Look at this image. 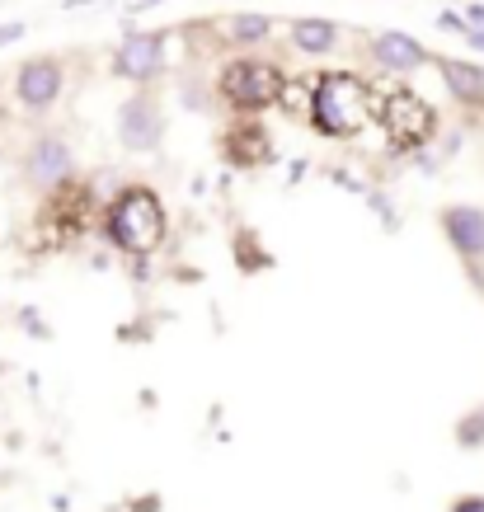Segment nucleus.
Returning a JSON list of instances; mask_svg holds the SVG:
<instances>
[{"mask_svg": "<svg viewBox=\"0 0 484 512\" xmlns=\"http://www.w3.org/2000/svg\"><path fill=\"white\" fill-rule=\"evenodd\" d=\"M456 512H484V498H466V503H456Z\"/></svg>", "mask_w": 484, "mask_h": 512, "instance_id": "obj_18", "label": "nucleus"}, {"mask_svg": "<svg viewBox=\"0 0 484 512\" xmlns=\"http://www.w3.org/2000/svg\"><path fill=\"white\" fill-rule=\"evenodd\" d=\"M447 240L461 254H484V212L480 207H452L447 212Z\"/></svg>", "mask_w": 484, "mask_h": 512, "instance_id": "obj_9", "label": "nucleus"}, {"mask_svg": "<svg viewBox=\"0 0 484 512\" xmlns=\"http://www.w3.org/2000/svg\"><path fill=\"white\" fill-rule=\"evenodd\" d=\"M66 165H71V151H66L62 141H38V146H33L29 174L38 179V184H62Z\"/></svg>", "mask_w": 484, "mask_h": 512, "instance_id": "obj_10", "label": "nucleus"}, {"mask_svg": "<svg viewBox=\"0 0 484 512\" xmlns=\"http://www.w3.org/2000/svg\"><path fill=\"white\" fill-rule=\"evenodd\" d=\"M442 80H447V90L456 99H480L484 94V71H475L466 62H442Z\"/></svg>", "mask_w": 484, "mask_h": 512, "instance_id": "obj_14", "label": "nucleus"}, {"mask_svg": "<svg viewBox=\"0 0 484 512\" xmlns=\"http://www.w3.org/2000/svg\"><path fill=\"white\" fill-rule=\"evenodd\" d=\"M118 137L127 151H151L160 141V113L151 99H127L118 113Z\"/></svg>", "mask_w": 484, "mask_h": 512, "instance_id": "obj_6", "label": "nucleus"}, {"mask_svg": "<svg viewBox=\"0 0 484 512\" xmlns=\"http://www.w3.org/2000/svg\"><path fill=\"white\" fill-rule=\"evenodd\" d=\"M466 29H484V5H470V24Z\"/></svg>", "mask_w": 484, "mask_h": 512, "instance_id": "obj_17", "label": "nucleus"}, {"mask_svg": "<svg viewBox=\"0 0 484 512\" xmlns=\"http://www.w3.org/2000/svg\"><path fill=\"white\" fill-rule=\"evenodd\" d=\"M372 113V90L348 71H325L311 90V123L325 137H358Z\"/></svg>", "mask_w": 484, "mask_h": 512, "instance_id": "obj_1", "label": "nucleus"}, {"mask_svg": "<svg viewBox=\"0 0 484 512\" xmlns=\"http://www.w3.org/2000/svg\"><path fill=\"white\" fill-rule=\"evenodd\" d=\"M165 62V33H127L118 47V71L127 80H151Z\"/></svg>", "mask_w": 484, "mask_h": 512, "instance_id": "obj_5", "label": "nucleus"}, {"mask_svg": "<svg viewBox=\"0 0 484 512\" xmlns=\"http://www.w3.org/2000/svg\"><path fill=\"white\" fill-rule=\"evenodd\" d=\"M292 38H297V47L306 57H320V52L334 47V24H329V19H297V24H292Z\"/></svg>", "mask_w": 484, "mask_h": 512, "instance_id": "obj_13", "label": "nucleus"}, {"mask_svg": "<svg viewBox=\"0 0 484 512\" xmlns=\"http://www.w3.org/2000/svg\"><path fill=\"white\" fill-rule=\"evenodd\" d=\"M376 62L391 66V71H419L428 62V52H423L409 33H381L376 38Z\"/></svg>", "mask_w": 484, "mask_h": 512, "instance_id": "obj_8", "label": "nucleus"}, {"mask_svg": "<svg viewBox=\"0 0 484 512\" xmlns=\"http://www.w3.org/2000/svg\"><path fill=\"white\" fill-rule=\"evenodd\" d=\"M62 94V66L57 62H29L19 71V99L29 109H47Z\"/></svg>", "mask_w": 484, "mask_h": 512, "instance_id": "obj_7", "label": "nucleus"}, {"mask_svg": "<svg viewBox=\"0 0 484 512\" xmlns=\"http://www.w3.org/2000/svg\"><path fill=\"white\" fill-rule=\"evenodd\" d=\"M282 90H287V80H282L278 66H268V62H231L226 76H221V94L245 113H259L268 104H278Z\"/></svg>", "mask_w": 484, "mask_h": 512, "instance_id": "obj_3", "label": "nucleus"}, {"mask_svg": "<svg viewBox=\"0 0 484 512\" xmlns=\"http://www.w3.org/2000/svg\"><path fill=\"white\" fill-rule=\"evenodd\" d=\"M85 202H90V193H85V188H66V193H57V198H52L47 217L62 226V235H76L80 226H85V212H90Z\"/></svg>", "mask_w": 484, "mask_h": 512, "instance_id": "obj_11", "label": "nucleus"}, {"mask_svg": "<svg viewBox=\"0 0 484 512\" xmlns=\"http://www.w3.org/2000/svg\"><path fill=\"white\" fill-rule=\"evenodd\" d=\"M466 33H470V43H475V47L484 52V29H466Z\"/></svg>", "mask_w": 484, "mask_h": 512, "instance_id": "obj_19", "label": "nucleus"}, {"mask_svg": "<svg viewBox=\"0 0 484 512\" xmlns=\"http://www.w3.org/2000/svg\"><path fill=\"white\" fill-rule=\"evenodd\" d=\"M15 38H24V24H5V29H0V47L15 43Z\"/></svg>", "mask_w": 484, "mask_h": 512, "instance_id": "obj_16", "label": "nucleus"}, {"mask_svg": "<svg viewBox=\"0 0 484 512\" xmlns=\"http://www.w3.org/2000/svg\"><path fill=\"white\" fill-rule=\"evenodd\" d=\"M381 127H386V137H391L400 151H414V146H423V141L433 137L438 113L428 109L419 94L391 90L386 94V104H381Z\"/></svg>", "mask_w": 484, "mask_h": 512, "instance_id": "obj_4", "label": "nucleus"}, {"mask_svg": "<svg viewBox=\"0 0 484 512\" xmlns=\"http://www.w3.org/2000/svg\"><path fill=\"white\" fill-rule=\"evenodd\" d=\"M264 33H268V19L264 15H240V19H235V38H245V43L264 38Z\"/></svg>", "mask_w": 484, "mask_h": 512, "instance_id": "obj_15", "label": "nucleus"}, {"mask_svg": "<svg viewBox=\"0 0 484 512\" xmlns=\"http://www.w3.org/2000/svg\"><path fill=\"white\" fill-rule=\"evenodd\" d=\"M226 151H231L235 165H259V160H268L264 127H235L231 141H226Z\"/></svg>", "mask_w": 484, "mask_h": 512, "instance_id": "obj_12", "label": "nucleus"}, {"mask_svg": "<svg viewBox=\"0 0 484 512\" xmlns=\"http://www.w3.org/2000/svg\"><path fill=\"white\" fill-rule=\"evenodd\" d=\"M109 235L127 254H151L165 240V207L151 188H127L109 207Z\"/></svg>", "mask_w": 484, "mask_h": 512, "instance_id": "obj_2", "label": "nucleus"}]
</instances>
